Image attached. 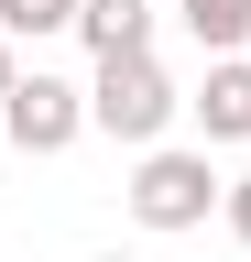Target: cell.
<instances>
[{"mask_svg": "<svg viewBox=\"0 0 251 262\" xmlns=\"http://www.w3.org/2000/svg\"><path fill=\"white\" fill-rule=\"evenodd\" d=\"M186 110V88L164 77V55H120L87 77V131H109V142H131V153H164V131Z\"/></svg>", "mask_w": 251, "mask_h": 262, "instance_id": "1", "label": "cell"}, {"mask_svg": "<svg viewBox=\"0 0 251 262\" xmlns=\"http://www.w3.org/2000/svg\"><path fill=\"white\" fill-rule=\"evenodd\" d=\"M218 196H230V175L208 164V142H197V153L164 142V153H142V164H131L120 208H131L142 229H164V241H175V229H208V219H218Z\"/></svg>", "mask_w": 251, "mask_h": 262, "instance_id": "2", "label": "cell"}, {"mask_svg": "<svg viewBox=\"0 0 251 262\" xmlns=\"http://www.w3.org/2000/svg\"><path fill=\"white\" fill-rule=\"evenodd\" d=\"M77 131H87V88H77V77H55V66H22L11 110H0V142H11L22 164H44V153H66Z\"/></svg>", "mask_w": 251, "mask_h": 262, "instance_id": "3", "label": "cell"}, {"mask_svg": "<svg viewBox=\"0 0 251 262\" xmlns=\"http://www.w3.org/2000/svg\"><path fill=\"white\" fill-rule=\"evenodd\" d=\"M186 110H197L208 142H251V55H218L208 77H197V98H186Z\"/></svg>", "mask_w": 251, "mask_h": 262, "instance_id": "4", "label": "cell"}, {"mask_svg": "<svg viewBox=\"0 0 251 262\" xmlns=\"http://www.w3.org/2000/svg\"><path fill=\"white\" fill-rule=\"evenodd\" d=\"M77 44L99 55V66L153 55V0H87V11H77Z\"/></svg>", "mask_w": 251, "mask_h": 262, "instance_id": "5", "label": "cell"}, {"mask_svg": "<svg viewBox=\"0 0 251 262\" xmlns=\"http://www.w3.org/2000/svg\"><path fill=\"white\" fill-rule=\"evenodd\" d=\"M175 22L197 33V55H251V0H175Z\"/></svg>", "mask_w": 251, "mask_h": 262, "instance_id": "6", "label": "cell"}, {"mask_svg": "<svg viewBox=\"0 0 251 262\" xmlns=\"http://www.w3.org/2000/svg\"><path fill=\"white\" fill-rule=\"evenodd\" d=\"M77 11H87V0H0V44H44V33H77Z\"/></svg>", "mask_w": 251, "mask_h": 262, "instance_id": "7", "label": "cell"}, {"mask_svg": "<svg viewBox=\"0 0 251 262\" xmlns=\"http://www.w3.org/2000/svg\"><path fill=\"white\" fill-rule=\"evenodd\" d=\"M218 219H230V241L251 251V175H230V196H218Z\"/></svg>", "mask_w": 251, "mask_h": 262, "instance_id": "8", "label": "cell"}, {"mask_svg": "<svg viewBox=\"0 0 251 262\" xmlns=\"http://www.w3.org/2000/svg\"><path fill=\"white\" fill-rule=\"evenodd\" d=\"M11 88H22V55H11V44H0V110H11Z\"/></svg>", "mask_w": 251, "mask_h": 262, "instance_id": "9", "label": "cell"}, {"mask_svg": "<svg viewBox=\"0 0 251 262\" xmlns=\"http://www.w3.org/2000/svg\"><path fill=\"white\" fill-rule=\"evenodd\" d=\"M99 262H120V251H99Z\"/></svg>", "mask_w": 251, "mask_h": 262, "instance_id": "10", "label": "cell"}]
</instances>
